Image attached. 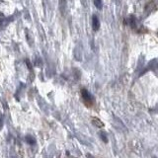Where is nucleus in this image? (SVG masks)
Instances as JSON below:
<instances>
[{
    "mask_svg": "<svg viewBox=\"0 0 158 158\" xmlns=\"http://www.w3.org/2000/svg\"><path fill=\"white\" fill-rule=\"evenodd\" d=\"M81 95H82V98H83L84 103H85V104H86L87 106L93 105V102H94L93 96L90 94V93L88 92L86 89H82V90H81Z\"/></svg>",
    "mask_w": 158,
    "mask_h": 158,
    "instance_id": "nucleus-1",
    "label": "nucleus"
},
{
    "mask_svg": "<svg viewBox=\"0 0 158 158\" xmlns=\"http://www.w3.org/2000/svg\"><path fill=\"white\" fill-rule=\"evenodd\" d=\"M92 28L94 31H98L100 29V21L96 15L92 17Z\"/></svg>",
    "mask_w": 158,
    "mask_h": 158,
    "instance_id": "nucleus-2",
    "label": "nucleus"
},
{
    "mask_svg": "<svg viewBox=\"0 0 158 158\" xmlns=\"http://www.w3.org/2000/svg\"><path fill=\"white\" fill-rule=\"evenodd\" d=\"M91 121H92L93 126H96V128L101 129V128H103V126H104V123H103V121H101L100 119L96 118V117H93L92 120H91Z\"/></svg>",
    "mask_w": 158,
    "mask_h": 158,
    "instance_id": "nucleus-3",
    "label": "nucleus"
},
{
    "mask_svg": "<svg viewBox=\"0 0 158 158\" xmlns=\"http://www.w3.org/2000/svg\"><path fill=\"white\" fill-rule=\"evenodd\" d=\"M74 58L76 60L81 61L82 60V53H81V48L80 46H75L74 48Z\"/></svg>",
    "mask_w": 158,
    "mask_h": 158,
    "instance_id": "nucleus-4",
    "label": "nucleus"
},
{
    "mask_svg": "<svg viewBox=\"0 0 158 158\" xmlns=\"http://www.w3.org/2000/svg\"><path fill=\"white\" fill-rule=\"evenodd\" d=\"M59 10L62 15L66 12V0H59Z\"/></svg>",
    "mask_w": 158,
    "mask_h": 158,
    "instance_id": "nucleus-5",
    "label": "nucleus"
},
{
    "mask_svg": "<svg viewBox=\"0 0 158 158\" xmlns=\"http://www.w3.org/2000/svg\"><path fill=\"white\" fill-rule=\"evenodd\" d=\"M25 139H26V142H27L28 144H30V145H34V144L36 143V138L33 136H31V134L26 136Z\"/></svg>",
    "mask_w": 158,
    "mask_h": 158,
    "instance_id": "nucleus-6",
    "label": "nucleus"
},
{
    "mask_svg": "<svg viewBox=\"0 0 158 158\" xmlns=\"http://www.w3.org/2000/svg\"><path fill=\"white\" fill-rule=\"evenodd\" d=\"M99 136H100V138L103 140V142H105V143H108V134H107L106 131H100V133H99Z\"/></svg>",
    "mask_w": 158,
    "mask_h": 158,
    "instance_id": "nucleus-7",
    "label": "nucleus"
},
{
    "mask_svg": "<svg viewBox=\"0 0 158 158\" xmlns=\"http://www.w3.org/2000/svg\"><path fill=\"white\" fill-rule=\"evenodd\" d=\"M94 4H95V6H96V8L97 9H102V1H101V0H94Z\"/></svg>",
    "mask_w": 158,
    "mask_h": 158,
    "instance_id": "nucleus-8",
    "label": "nucleus"
},
{
    "mask_svg": "<svg viewBox=\"0 0 158 158\" xmlns=\"http://www.w3.org/2000/svg\"><path fill=\"white\" fill-rule=\"evenodd\" d=\"M3 126H4V117L2 114H0V131L3 128Z\"/></svg>",
    "mask_w": 158,
    "mask_h": 158,
    "instance_id": "nucleus-9",
    "label": "nucleus"
},
{
    "mask_svg": "<svg viewBox=\"0 0 158 158\" xmlns=\"http://www.w3.org/2000/svg\"><path fill=\"white\" fill-rule=\"evenodd\" d=\"M26 64H27V66H28V68H29V70H31L32 71V64H31V62L29 61V59H27V60H26Z\"/></svg>",
    "mask_w": 158,
    "mask_h": 158,
    "instance_id": "nucleus-10",
    "label": "nucleus"
},
{
    "mask_svg": "<svg viewBox=\"0 0 158 158\" xmlns=\"http://www.w3.org/2000/svg\"><path fill=\"white\" fill-rule=\"evenodd\" d=\"M35 64L37 66H41V64H42V60H41V58H38V59H36V62Z\"/></svg>",
    "mask_w": 158,
    "mask_h": 158,
    "instance_id": "nucleus-11",
    "label": "nucleus"
},
{
    "mask_svg": "<svg viewBox=\"0 0 158 158\" xmlns=\"http://www.w3.org/2000/svg\"><path fill=\"white\" fill-rule=\"evenodd\" d=\"M86 157H87V158H95L94 156H93V155H91L90 153H87V154H86Z\"/></svg>",
    "mask_w": 158,
    "mask_h": 158,
    "instance_id": "nucleus-12",
    "label": "nucleus"
},
{
    "mask_svg": "<svg viewBox=\"0 0 158 158\" xmlns=\"http://www.w3.org/2000/svg\"><path fill=\"white\" fill-rule=\"evenodd\" d=\"M157 66H158V64H157Z\"/></svg>",
    "mask_w": 158,
    "mask_h": 158,
    "instance_id": "nucleus-13",
    "label": "nucleus"
},
{
    "mask_svg": "<svg viewBox=\"0 0 158 158\" xmlns=\"http://www.w3.org/2000/svg\"><path fill=\"white\" fill-rule=\"evenodd\" d=\"M157 35H158V34H157Z\"/></svg>",
    "mask_w": 158,
    "mask_h": 158,
    "instance_id": "nucleus-14",
    "label": "nucleus"
}]
</instances>
